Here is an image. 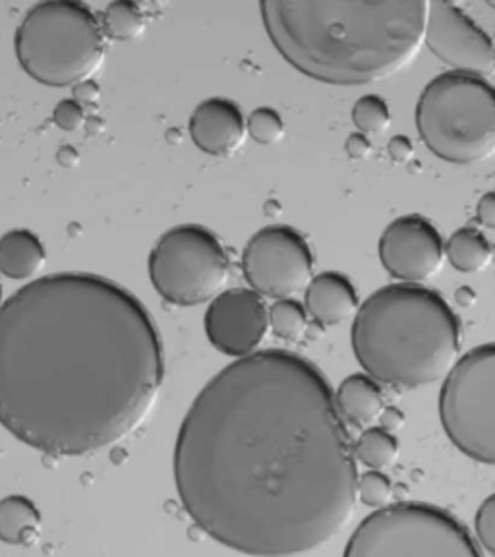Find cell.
Here are the masks:
<instances>
[{"mask_svg": "<svg viewBox=\"0 0 495 557\" xmlns=\"http://www.w3.org/2000/svg\"><path fill=\"white\" fill-rule=\"evenodd\" d=\"M246 134L243 109L231 99L213 97L198 104L191 114V141L208 156H233L243 148Z\"/></svg>", "mask_w": 495, "mask_h": 557, "instance_id": "obj_14", "label": "cell"}, {"mask_svg": "<svg viewBox=\"0 0 495 557\" xmlns=\"http://www.w3.org/2000/svg\"><path fill=\"white\" fill-rule=\"evenodd\" d=\"M101 27H103L104 37H111L114 41H132L144 32L146 16L138 4L119 0V2H111L104 9Z\"/></svg>", "mask_w": 495, "mask_h": 557, "instance_id": "obj_21", "label": "cell"}, {"mask_svg": "<svg viewBox=\"0 0 495 557\" xmlns=\"http://www.w3.org/2000/svg\"><path fill=\"white\" fill-rule=\"evenodd\" d=\"M382 418H383V426L382 428H385V430H387V432H395V430H397V428L400 426V424H403V414H400L399 410H395V409H387V410H383V414H382Z\"/></svg>", "mask_w": 495, "mask_h": 557, "instance_id": "obj_31", "label": "cell"}, {"mask_svg": "<svg viewBox=\"0 0 495 557\" xmlns=\"http://www.w3.org/2000/svg\"><path fill=\"white\" fill-rule=\"evenodd\" d=\"M268 318H270L271 331L279 339L287 343L305 339L308 331V312L300 302H296L293 298L277 300L271 306V310H268Z\"/></svg>", "mask_w": 495, "mask_h": 557, "instance_id": "obj_22", "label": "cell"}, {"mask_svg": "<svg viewBox=\"0 0 495 557\" xmlns=\"http://www.w3.org/2000/svg\"><path fill=\"white\" fill-rule=\"evenodd\" d=\"M412 141L409 138H405V136H395V138L389 141V156L395 159V161H409L410 157H412Z\"/></svg>", "mask_w": 495, "mask_h": 557, "instance_id": "obj_30", "label": "cell"}, {"mask_svg": "<svg viewBox=\"0 0 495 557\" xmlns=\"http://www.w3.org/2000/svg\"><path fill=\"white\" fill-rule=\"evenodd\" d=\"M52 119L62 131H76L86 121V111L76 99H64L54 107Z\"/></svg>", "mask_w": 495, "mask_h": 557, "instance_id": "obj_27", "label": "cell"}, {"mask_svg": "<svg viewBox=\"0 0 495 557\" xmlns=\"http://www.w3.org/2000/svg\"><path fill=\"white\" fill-rule=\"evenodd\" d=\"M352 348L375 382L418 389L451 372L461 352V322L435 290L389 285L358 308Z\"/></svg>", "mask_w": 495, "mask_h": 557, "instance_id": "obj_4", "label": "cell"}, {"mask_svg": "<svg viewBox=\"0 0 495 557\" xmlns=\"http://www.w3.org/2000/svg\"><path fill=\"white\" fill-rule=\"evenodd\" d=\"M335 405L343 418H347L355 426H368L378 418H382L385 410V397H383L380 383L370 375H350L341 383Z\"/></svg>", "mask_w": 495, "mask_h": 557, "instance_id": "obj_17", "label": "cell"}, {"mask_svg": "<svg viewBox=\"0 0 495 557\" xmlns=\"http://www.w3.org/2000/svg\"><path fill=\"white\" fill-rule=\"evenodd\" d=\"M47 252L39 236L27 228H14L0 236V275L27 281L44 270Z\"/></svg>", "mask_w": 495, "mask_h": 557, "instance_id": "obj_16", "label": "cell"}, {"mask_svg": "<svg viewBox=\"0 0 495 557\" xmlns=\"http://www.w3.org/2000/svg\"><path fill=\"white\" fill-rule=\"evenodd\" d=\"M417 128L435 157L474 165L495 156V87L447 72L432 79L417 104Z\"/></svg>", "mask_w": 495, "mask_h": 557, "instance_id": "obj_6", "label": "cell"}, {"mask_svg": "<svg viewBox=\"0 0 495 557\" xmlns=\"http://www.w3.org/2000/svg\"><path fill=\"white\" fill-rule=\"evenodd\" d=\"M474 532L480 546L495 557V494L487 496L480 505L474 519Z\"/></svg>", "mask_w": 495, "mask_h": 557, "instance_id": "obj_26", "label": "cell"}, {"mask_svg": "<svg viewBox=\"0 0 495 557\" xmlns=\"http://www.w3.org/2000/svg\"><path fill=\"white\" fill-rule=\"evenodd\" d=\"M345 148H347V153L352 159H366V157L372 153V141L364 134L355 132V134L348 136Z\"/></svg>", "mask_w": 495, "mask_h": 557, "instance_id": "obj_28", "label": "cell"}, {"mask_svg": "<svg viewBox=\"0 0 495 557\" xmlns=\"http://www.w3.org/2000/svg\"><path fill=\"white\" fill-rule=\"evenodd\" d=\"M268 331V306L252 288L223 290L206 313L209 343L236 360L256 355Z\"/></svg>", "mask_w": 495, "mask_h": 557, "instance_id": "obj_13", "label": "cell"}, {"mask_svg": "<svg viewBox=\"0 0 495 557\" xmlns=\"http://www.w3.org/2000/svg\"><path fill=\"white\" fill-rule=\"evenodd\" d=\"M357 496L362 504L372 507L375 511L383 509L392 502V480L380 470H370L364 476L358 479Z\"/></svg>", "mask_w": 495, "mask_h": 557, "instance_id": "obj_25", "label": "cell"}, {"mask_svg": "<svg viewBox=\"0 0 495 557\" xmlns=\"http://www.w3.org/2000/svg\"><path fill=\"white\" fill-rule=\"evenodd\" d=\"M343 557H482L467 527L435 505L405 502L360 522Z\"/></svg>", "mask_w": 495, "mask_h": 557, "instance_id": "obj_7", "label": "cell"}, {"mask_svg": "<svg viewBox=\"0 0 495 557\" xmlns=\"http://www.w3.org/2000/svg\"><path fill=\"white\" fill-rule=\"evenodd\" d=\"M352 122H355L357 131L364 134V136L382 134L392 124L389 104L385 103L382 97H360L357 104H355V109H352Z\"/></svg>", "mask_w": 495, "mask_h": 557, "instance_id": "obj_23", "label": "cell"}, {"mask_svg": "<svg viewBox=\"0 0 495 557\" xmlns=\"http://www.w3.org/2000/svg\"><path fill=\"white\" fill-rule=\"evenodd\" d=\"M424 44L457 74L484 79L495 74L494 39L457 4H430Z\"/></svg>", "mask_w": 495, "mask_h": 557, "instance_id": "obj_11", "label": "cell"}, {"mask_svg": "<svg viewBox=\"0 0 495 557\" xmlns=\"http://www.w3.org/2000/svg\"><path fill=\"white\" fill-rule=\"evenodd\" d=\"M0 300H2V285H0Z\"/></svg>", "mask_w": 495, "mask_h": 557, "instance_id": "obj_32", "label": "cell"}, {"mask_svg": "<svg viewBox=\"0 0 495 557\" xmlns=\"http://www.w3.org/2000/svg\"><path fill=\"white\" fill-rule=\"evenodd\" d=\"M228 277L225 246L206 226H174L149 253V278L161 298L174 306L206 305L223 293Z\"/></svg>", "mask_w": 495, "mask_h": 557, "instance_id": "obj_8", "label": "cell"}, {"mask_svg": "<svg viewBox=\"0 0 495 557\" xmlns=\"http://www.w3.org/2000/svg\"><path fill=\"white\" fill-rule=\"evenodd\" d=\"M445 258L455 270L462 273H480L486 270L494 258L492 244L477 228H459L445 244Z\"/></svg>", "mask_w": 495, "mask_h": 557, "instance_id": "obj_19", "label": "cell"}, {"mask_svg": "<svg viewBox=\"0 0 495 557\" xmlns=\"http://www.w3.org/2000/svg\"><path fill=\"white\" fill-rule=\"evenodd\" d=\"M306 312L323 327H335L355 318L360 308L357 288L350 278L325 271L310 281L306 288Z\"/></svg>", "mask_w": 495, "mask_h": 557, "instance_id": "obj_15", "label": "cell"}, {"mask_svg": "<svg viewBox=\"0 0 495 557\" xmlns=\"http://www.w3.org/2000/svg\"><path fill=\"white\" fill-rule=\"evenodd\" d=\"M163 380L153 318L111 278L54 273L0 306V424L37 451L82 457L119 444Z\"/></svg>", "mask_w": 495, "mask_h": 557, "instance_id": "obj_2", "label": "cell"}, {"mask_svg": "<svg viewBox=\"0 0 495 557\" xmlns=\"http://www.w3.org/2000/svg\"><path fill=\"white\" fill-rule=\"evenodd\" d=\"M246 126H248V134H250L258 144H263V146L277 144V141H281L283 136H285V121H283V116H281L275 109H271V107H260V109H256V111L248 116Z\"/></svg>", "mask_w": 495, "mask_h": 557, "instance_id": "obj_24", "label": "cell"}, {"mask_svg": "<svg viewBox=\"0 0 495 557\" xmlns=\"http://www.w3.org/2000/svg\"><path fill=\"white\" fill-rule=\"evenodd\" d=\"M477 218L486 228L495 231V191L482 196L477 208Z\"/></svg>", "mask_w": 495, "mask_h": 557, "instance_id": "obj_29", "label": "cell"}, {"mask_svg": "<svg viewBox=\"0 0 495 557\" xmlns=\"http://www.w3.org/2000/svg\"><path fill=\"white\" fill-rule=\"evenodd\" d=\"M41 532V513L26 496L0 499V542L9 546H29Z\"/></svg>", "mask_w": 495, "mask_h": 557, "instance_id": "obj_18", "label": "cell"}, {"mask_svg": "<svg viewBox=\"0 0 495 557\" xmlns=\"http://www.w3.org/2000/svg\"><path fill=\"white\" fill-rule=\"evenodd\" d=\"M173 465L194 524L244 556L308 554L357 509V459L330 383L288 350L221 370L186 412Z\"/></svg>", "mask_w": 495, "mask_h": 557, "instance_id": "obj_1", "label": "cell"}, {"mask_svg": "<svg viewBox=\"0 0 495 557\" xmlns=\"http://www.w3.org/2000/svg\"><path fill=\"white\" fill-rule=\"evenodd\" d=\"M243 273L256 295L287 300L310 285L312 250L295 228L265 226L244 250Z\"/></svg>", "mask_w": 495, "mask_h": 557, "instance_id": "obj_10", "label": "cell"}, {"mask_svg": "<svg viewBox=\"0 0 495 557\" xmlns=\"http://www.w3.org/2000/svg\"><path fill=\"white\" fill-rule=\"evenodd\" d=\"M430 2L265 0L261 20L281 57L308 78L362 86L407 69L424 44Z\"/></svg>", "mask_w": 495, "mask_h": 557, "instance_id": "obj_3", "label": "cell"}, {"mask_svg": "<svg viewBox=\"0 0 495 557\" xmlns=\"http://www.w3.org/2000/svg\"><path fill=\"white\" fill-rule=\"evenodd\" d=\"M107 54L101 20L76 0L35 4L16 32L20 66L35 82L51 87L84 84Z\"/></svg>", "mask_w": 495, "mask_h": 557, "instance_id": "obj_5", "label": "cell"}, {"mask_svg": "<svg viewBox=\"0 0 495 557\" xmlns=\"http://www.w3.org/2000/svg\"><path fill=\"white\" fill-rule=\"evenodd\" d=\"M355 449V459L362 462L370 470L389 469L399 459V442L397 437L387 432L385 428H370L358 437Z\"/></svg>", "mask_w": 495, "mask_h": 557, "instance_id": "obj_20", "label": "cell"}, {"mask_svg": "<svg viewBox=\"0 0 495 557\" xmlns=\"http://www.w3.org/2000/svg\"><path fill=\"white\" fill-rule=\"evenodd\" d=\"M440 418L462 455L495 467V343L470 350L445 375Z\"/></svg>", "mask_w": 495, "mask_h": 557, "instance_id": "obj_9", "label": "cell"}, {"mask_svg": "<svg viewBox=\"0 0 495 557\" xmlns=\"http://www.w3.org/2000/svg\"><path fill=\"white\" fill-rule=\"evenodd\" d=\"M380 260L392 277L405 285H422L444 268V238L428 219L405 215L385 228Z\"/></svg>", "mask_w": 495, "mask_h": 557, "instance_id": "obj_12", "label": "cell"}]
</instances>
